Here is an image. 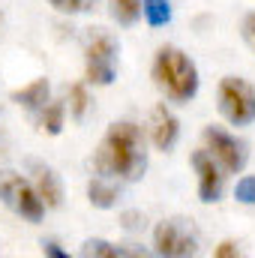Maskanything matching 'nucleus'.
<instances>
[{
  "instance_id": "nucleus-1",
  "label": "nucleus",
  "mask_w": 255,
  "mask_h": 258,
  "mask_svg": "<svg viewBox=\"0 0 255 258\" xmlns=\"http://www.w3.org/2000/svg\"><path fill=\"white\" fill-rule=\"evenodd\" d=\"M93 165H96V174L111 180H126V183L141 180L147 171V144L141 129L129 120L108 126L93 156Z\"/></svg>"
},
{
  "instance_id": "nucleus-2",
  "label": "nucleus",
  "mask_w": 255,
  "mask_h": 258,
  "mask_svg": "<svg viewBox=\"0 0 255 258\" xmlns=\"http://www.w3.org/2000/svg\"><path fill=\"white\" fill-rule=\"evenodd\" d=\"M150 72H153V84L165 93V99H171L177 105L195 99V93H198V69L180 48H174V45L159 48L156 57H153Z\"/></svg>"
},
{
  "instance_id": "nucleus-3",
  "label": "nucleus",
  "mask_w": 255,
  "mask_h": 258,
  "mask_svg": "<svg viewBox=\"0 0 255 258\" xmlns=\"http://www.w3.org/2000/svg\"><path fill=\"white\" fill-rule=\"evenodd\" d=\"M216 99H219V114L231 126H249V123H255V87L246 78L225 75L219 81Z\"/></svg>"
},
{
  "instance_id": "nucleus-4",
  "label": "nucleus",
  "mask_w": 255,
  "mask_h": 258,
  "mask_svg": "<svg viewBox=\"0 0 255 258\" xmlns=\"http://www.w3.org/2000/svg\"><path fill=\"white\" fill-rule=\"evenodd\" d=\"M0 201H3L15 216H21L24 222H39V219L45 216V204H42V198L36 195L33 183L24 180L18 171H9V168L0 171Z\"/></svg>"
},
{
  "instance_id": "nucleus-5",
  "label": "nucleus",
  "mask_w": 255,
  "mask_h": 258,
  "mask_svg": "<svg viewBox=\"0 0 255 258\" xmlns=\"http://www.w3.org/2000/svg\"><path fill=\"white\" fill-rule=\"evenodd\" d=\"M117 42L96 30L87 36V45H84V75L93 87H108L117 75Z\"/></svg>"
},
{
  "instance_id": "nucleus-6",
  "label": "nucleus",
  "mask_w": 255,
  "mask_h": 258,
  "mask_svg": "<svg viewBox=\"0 0 255 258\" xmlns=\"http://www.w3.org/2000/svg\"><path fill=\"white\" fill-rule=\"evenodd\" d=\"M153 249L165 258H189L198 252V234L189 219H162L153 231Z\"/></svg>"
},
{
  "instance_id": "nucleus-7",
  "label": "nucleus",
  "mask_w": 255,
  "mask_h": 258,
  "mask_svg": "<svg viewBox=\"0 0 255 258\" xmlns=\"http://www.w3.org/2000/svg\"><path fill=\"white\" fill-rule=\"evenodd\" d=\"M201 138H204V150L219 162L222 171H228V174L243 171V165H246V144L243 141H237L231 132L219 126H204Z\"/></svg>"
},
{
  "instance_id": "nucleus-8",
  "label": "nucleus",
  "mask_w": 255,
  "mask_h": 258,
  "mask_svg": "<svg viewBox=\"0 0 255 258\" xmlns=\"http://www.w3.org/2000/svg\"><path fill=\"white\" fill-rule=\"evenodd\" d=\"M192 168H195V177H198V198L204 204H216L222 198V189H225V174H222L219 162L207 150H195L192 153Z\"/></svg>"
},
{
  "instance_id": "nucleus-9",
  "label": "nucleus",
  "mask_w": 255,
  "mask_h": 258,
  "mask_svg": "<svg viewBox=\"0 0 255 258\" xmlns=\"http://www.w3.org/2000/svg\"><path fill=\"white\" fill-rule=\"evenodd\" d=\"M27 168H30V183H33L36 195L42 198V204L60 207L63 204V186H60V177L54 174V168H48L45 162H36V159H30Z\"/></svg>"
},
{
  "instance_id": "nucleus-10",
  "label": "nucleus",
  "mask_w": 255,
  "mask_h": 258,
  "mask_svg": "<svg viewBox=\"0 0 255 258\" xmlns=\"http://www.w3.org/2000/svg\"><path fill=\"white\" fill-rule=\"evenodd\" d=\"M150 138L159 150H171L180 138V120L171 114V108L165 102L153 105V111H150Z\"/></svg>"
},
{
  "instance_id": "nucleus-11",
  "label": "nucleus",
  "mask_w": 255,
  "mask_h": 258,
  "mask_svg": "<svg viewBox=\"0 0 255 258\" xmlns=\"http://www.w3.org/2000/svg\"><path fill=\"white\" fill-rule=\"evenodd\" d=\"M48 99H51V84H48V78H36V81H30V84H24L21 90L12 93V102L21 105V108L30 111V114H36Z\"/></svg>"
},
{
  "instance_id": "nucleus-12",
  "label": "nucleus",
  "mask_w": 255,
  "mask_h": 258,
  "mask_svg": "<svg viewBox=\"0 0 255 258\" xmlns=\"http://www.w3.org/2000/svg\"><path fill=\"white\" fill-rule=\"evenodd\" d=\"M87 198H90V204H93V207L108 210V207H114V204H117V186L111 183V177L96 174V177L87 183Z\"/></svg>"
},
{
  "instance_id": "nucleus-13",
  "label": "nucleus",
  "mask_w": 255,
  "mask_h": 258,
  "mask_svg": "<svg viewBox=\"0 0 255 258\" xmlns=\"http://www.w3.org/2000/svg\"><path fill=\"white\" fill-rule=\"evenodd\" d=\"M39 129L42 132H48V135H60L63 132V120H66V105L63 102H45L39 111Z\"/></svg>"
},
{
  "instance_id": "nucleus-14",
  "label": "nucleus",
  "mask_w": 255,
  "mask_h": 258,
  "mask_svg": "<svg viewBox=\"0 0 255 258\" xmlns=\"http://www.w3.org/2000/svg\"><path fill=\"white\" fill-rule=\"evenodd\" d=\"M141 15L150 27H165L171 21V3L168 0H141Z\"/></svg>"
},
{
  "instance_id": "nucleus-15",
  "label": "nucleus",
  "mask_w": 255,
  "mask_h": 258,
  "mask_svg": "<svg viewBox=\"0 0 255 258\" xmlns=\"http://www.w3.org/2000/svg\"><path fill=\"white\" fill-rule=\"evenodd\" d=\"M108 6H111L114 21L123 24V27L135 24L141 18V0H108Z\"/></svg>"
},
{
  "instance_id": "nucleus-16",
  "label": "nucleus",
  "mask_w": 255,
  "mask_h": 258,
  "mask_svg": "<svg viewBox=\"0 0 255 258\" xmlns=\"http://www.w3.org/2000/svg\"><path fill=\"white\" fill-rule=\"evenodd\" d=\"M81 255H93V258H120V255H129V249H120L108 240H84L81 246Z\"/></svg>"
},
{
  "instance_id": "nucleus-17",
  "label": "nucleus",
  "mask_w": 255,
  "mask_h": 258,
  "mask_svg": "<svg viewBox=\"0 0 255 258\" xmlns=\"http://www.w3.org/2000/svg\"><path fill=\"white\" fill-rule=\"evenodd\" d=\"M87 105H90V96H87V87L84 84H72L69 87V114L75 120H81L87 114Z\"/></svg>"
},
{
  "instance_id": "nucleus-18",
  "label": "nucleus",
  "mask_w": 255,
  "mask_h": 258,
  "mask_svg": "<svg viewBox=\"0 0 255 258\" xmlns=\"http://www.w3.org/2000/svg\"><path fill=\"white\" fill-rule=\"evenodd\" d=\"M234 198H237L240 204H255V174H246L243 180H237Z\"/></svg>"
},
{
  "instance_id": "nucleus-19",
  "label": "nucleus",
  "mask_w": 255,
  "mask_h": 258,
  "mask_svg": "<svg viewBox=\"0 0 255 258\" xmlns=\"http://www.w3.org/2000/svg\"><path fill=\"white\" fill-rule=\"evenodd\" d=\"M51 6L63 15H81L93 6V0H51Z\"/></svg>"
},
{
  "instance_id": "nucleus-20",
  "label": "nucleus",
  "mask_w": 255,
  "mask_h": 258,
  "mask_svg": "<svg viewBox=\"0 0 255 258\" xmlns=\"http://www.w3.org/2000/svg\"><path fill=\"white\" fill-rule=\"evenodd\" d=\"M213 255H216V258H237V255H240V249H237V243L225 240V243H219V246L213 249Z\"/></svg>"
},
{
  "instance_id": "nucleus-21",
  "label": "nucleus",
  "mask_w": 255,
  "mask_h": 258,
  "mask_svg": "<svg viewBox=\"0 0 255 258\" xmlns=\"http://www.w3.org/2000/svg\"><path fill=\"white\" fill-rule=\"evenodd\" d=\"M42 252H45V255H51V258H66V252L54 243V240H45V243H42Z\"/></svg>"
},
{
  "instance_id": "nucleus-22",
  "label": "nucleus",
  "mask_w": 255,
  "mask_h": 258,
  "mask_svg": "<svg viewBox=\"0 0 255 258\" xmlns=\"http://www.w3.org/2000/svg\"><path fill=\"white\" fill-rule=\"evenodd\" d=\"M123 225L126 228H144V216L141 213H126L123 216Z\"/></svg>"
},
{
  "instance_id": "nucleus-23",
  "label": "nucleus",
  "mask_w": 255,
  "mask_h": 258,
  "mask_svg": "<svg viewBox=\"0 0 255 258\" xmlns=\"http://www.w3.org/2000/svg\"><path fill=\"white\" fill-rule=\"evenodd\" d=\"M243 30H246V42L255 48V12L246 18V27H243Z\"/></svg>"
}]
</instances>
